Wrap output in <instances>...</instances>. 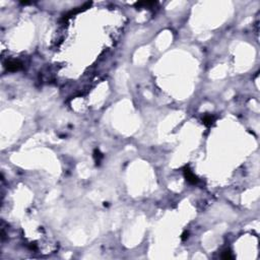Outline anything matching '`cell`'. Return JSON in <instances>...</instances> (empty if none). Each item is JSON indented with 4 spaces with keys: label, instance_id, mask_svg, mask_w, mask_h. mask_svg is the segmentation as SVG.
I'll use <instances>...</instances> for the list:
<instances>
[{
    "label": "cell",
    "instance_id": "cell-2",
    "mask_svg": "<svg viewBox=\"0 0 260 260\" xmlns=\"http://www.w3.org/2000/svg\"><path fill=\"white\" fill-rule=\"evenodd\" d=\"M184 174H185L186 180H187V181L189 182V183H191V184H196V183L198 182V179H197V177L192 173V172L190 171L189 169H185Z\"/></svg>",
    "mask_w": 260,
    "mask_h": 260
},
{
    "label": "cell",
    "instance_id": "cell-1",
    "mask_svg": "<svg viewBox=\"0 0 260 260\" xmlns=\"http://www.w3.org/2000/svg\"><path fill=\"white\" fill-rule=\"evenodd\" d=\"M5 67L7 68L8 71H17L23 68V64L17 60H9V61L6 62Z\"/></svg>",
    "mask_w": 260,
    "mask_h": 260
},
{
    "label": "cell",
    "instance_id": "cell-4",
    "mask_svg": "<svg viewBox=\"0 0 260 260\" xmlns=\"http://www.w3.org/2000/svg\"><path fill=\"white\" fill-rule=\"evenodd\" d=\"M221 258L223 259H233L234 258V256L232 255L231 251H225L223 255H221Z\"/></svg>",
    "mask_w": 260,
    "mask_h": 260
},
{
    "label": "cell",
    "instance_id": "cell-3",
    "mask_svg": "<svg viewBox=\"0 0 260 260\" xmlns=\"http://www.w3.org/2000/svg\"><path fill=\"white\" fill-rule=\"evenodd\" d=\"M213 121H215V118L212 116H210V115H206L203 118V123L206 126H210L213 123Z\"/></svg>",
    "mask_w": 260,
    "mask_h": 260
}]
</instances>
